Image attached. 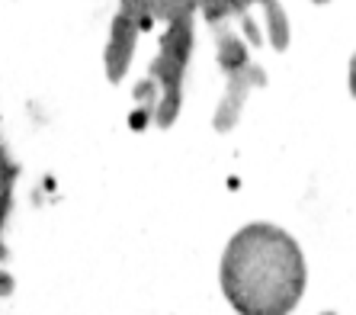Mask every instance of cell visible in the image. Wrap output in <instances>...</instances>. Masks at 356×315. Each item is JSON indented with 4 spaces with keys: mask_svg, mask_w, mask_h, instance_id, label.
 Listing matches in <instances>:
<instances>
[{
    "mask_svg": "<svg viewBox=\"0 0 356 315\" xmlns=\"http://www.w3.org/2000/svg\"><path fill=\"white\" fill-rule=\"evenodd\" d=\"M190 45H193V20L174 17L167 26L164 39H161V55L151 65V81L161 84V107L154 109V123L170 125L180 113V84H183V68L190 61Z\"/></svg>",
    "mask_w": 356,
    "mask_h": 315,
    "instance_id": "cell-2",
    "label": "cell"
},
{
    "mask_svg": "<svg viewBox=\"0 0 356 315\" xmlns=\"http://www.w3.org/2000/svg\"><path fill=\"white\" fill-rule=\"evenodd\" d=\"M135 39H138V20L119 10L116 20H113V29H109V45H106V75L113 84L122 81L125 68L132 61Z\"/></svg>",
    "mask_w": 356,
    "mask_h": 315,
    "instance_id": "cell-5",
    "label": "cell"
},
{
    "mask_svg": "<svg viewBox=\"0 0 356 315\" xmlns=\"http://www.w3.org/2000/svg\"><path fill=\"white\" fill-rule=\"evenodd\" d=\"M266 84V75L260 68H238V71H228V93H225V103L216 113V129L218 132H228L234 123H238L241 109H244V97H248L250 87H260Z\"/></svg>",
    "mask_w": 356,
    "mask_h": 315,
    "instance_id": "cell-4",
    "label": "cell"
},
{
    "mask_svg": "<svg viewBox=\"0 0 356 315\" xmlns=\"http://www.w3.org/2000/svg\"><path fill=\"white\" fill-rule=\"evenodd\" d=\"M154 97H158V84L151 81H141L138 87H135V100H141V103H145V107H151V103H154Z\"/></svg>",
    "mask_w": 356,
    "mask_h": 315,
    "instance_id": "cell-9",
    "label": "cell"
},
{
    "mask_svg": "<svg viewBox=\"0 0 356 315\" xmlns=\"http://www.w3.org/2000/svg\"><path fill=\"white\" fill-rule=\"evenodd\" d=\"M241 20H244V33H248V39L254 42V45H260V42H264V36L257 33V23H254L248 13H241Z\"/></svg>",
    "mask_w": 356,
    "mask_h": 315,
    "instance_id": "cell-10",
    "label": "cell"
},
{
    "mask_svg": "<svg viewBox=\"0 0 356 315\" xmlns=\"http://www.w3.org/2000/svg\"><path fill=\"white\" fill-rule=\"evenodd\" d=\"M148 116H151V107H141V109H135L132 116H129V123H132V129H145Z\"/></svg>",
    "mask_w": 356,
    "mask_h": 315,
    "instance_id": "cell-11",
    "label": "cell"
},
{
    "mask_svg": "<svg viewBox=\"0 0 356 315\" xmlns=\"http://www.w3.org/2000/svg\"><path fill=\"white\" fill-rule=\"evenodd\" d=\"M122 13L138 20V29H148L154 20H174L186 17L193 10H202L209 23H218L228 13H244L254 0H119Z\"/></svg>",
    "mask_w": 356,
    "mask_h": 315,
    "instance_id": "cell-3",
    "label": "cell"
},
{
    "mask_svg": "<svg viewBox=\"0 0 356 315\" xmlns=\"http://www.w3.org/2000/svg\"><path fill=\"white\" fill-rule=\"evenodd\" d=\"M216 39H218V65L225 71H238L248 65V49L234 33H228L222 23H216Z\"/></svg>",
    "mask_w": 356,
    "mask_h": 315,
    "instance_id": "cell-7",
    "label": "cell"
},
{
    "mask_svg": "<svg viewBox=\"0 0 356 315\" xmlns=\"http://www.w3.org/2000/svg\"><path fill=\"white\" fill-rule=\"evenodd\" d=\"M350 91H353V97H356V55H353V61H350Z\"/></svg>",
    "mask_w": 356,
    "mask_h": 315,
    "instance_id": "cell-12",
    "label": "cell"
},
{
    "mask_svg": "<svg viewBox=\"0 0 356 315\" xmlns=\"http://www.w3.org/2000/svg\"><path fill=\"white\" fill-rule=\"evenodd\" d=\"M324 315H334V312H324Z\"/></svg>",
    "mask_w": 356,
    "mask_h": 315,
    "instance_id": "cell-14",
    "label": "cell"
},
{
    "mask_svg": "<svg viewBox=\"0 0 356 315\" xmlns=\"http://www.w3.org/2000/svg\"><path fill=\"white\" fill-rule=\"evenodd\" d=\"M315 3H327V0H315Z\"/></svg>",
    "mask_w": 356,
    "mask_h": 315,
    "instance_id": "cell-13",
    "label": "cell"
},
{
    "mask_svg": "<svg viewBox=\"0 0 356 315\" xmlns=\"http://www.w3.org/2000/svg\"><path fill=\"white\" fill-rule=\"evenodd\" d=\"M264 3V13H266V29H270V39H273V49L282 52L289 45V17L286 10L280 7V0H257Z\"/></svg>",
    "mask_w": 356,
    "mask_h": 315,
    "instance_id": "cell-8",
    "label": "cell"
},
{
    "mask_svg": "<svg viewBox=\"0 0 356 315\" xmlns=\"http://www.w3.org/2000/svg\"><path fill=\"white\" fill-rule=\"evenodd\" d=\"M13 183H17V164L10 158L7 145L0 139V261L7 257V245H3V229H7V219H10V209H13ZM13 290V280L10 274L0 270V296H7Z\"/></svg>",
    "mask_w": 356,
    "mask_h": 315,
    "instance_id": "cell-6",
    "label": "cell"
},
{
    "mask_svg": "<svg viewBox=\"0 0 356 315\" xmlns=\"http://www.w3.org/2000/svg\"><path fill=\"white\" fill-rule=\"evenodd\" d=\"M222 290L241 315H286L305 290L298 245L276 225H250L228 245Z\"/></svg>",
    "mask_w": 356,
    "mask_h": 315,
    "instance_id": "cell-1",
    "label": "cell"
}]
</instances>
